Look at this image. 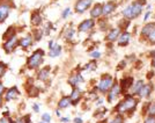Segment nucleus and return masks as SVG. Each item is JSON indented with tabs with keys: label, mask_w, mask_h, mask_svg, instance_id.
<instances>
[{
	"label": "nucleus",
	"mask_w": 155,
	"mask_h": 123,
	"mask_svg": "<svg viewBox=\"0 0 155 123\" xmlns=\"http://www.w3.org/2000/svg\"><path fill=\"white\" fill-rule=\"evenodd\" d=\"M141 10H142V2L141 1H134L131 6L126 7L123 12V14L126 18L132 19V18H137L141 13Z\"/></svg>",
	"instance_id": "nucleus-1"
},
{
	"label": "nucleus",
	"mask_w": 155,
	"mask_h": 123,
	"mask_svg": "<svg viewBox=\"0 0 155 123\" xmlns=\"http://www.w3.org/2000/svg\"><path fill=\"white\" fill-rule=\"evenodd\" d=\"M43 55H44V51L43 50H37V51H35L31 57H30L29 59H28V66L30 69H35V67H37L42 63V60H43Z\"/></svg>",
	"instance_id": "nucleus-2"
},
{
	"label": "nucleus",
	"mask_w": 155,
	"mask_h": 123,
	"mask_svg": "<svg viewBox=\"0 0 155 123\" xmlns=\"http://www.w3.org/2000/svg\"><path fill=\"white\" fill-rule=\"evenodd\" d=\"M137 106V100L136 99H132V98H127L125 101H123L122 104L117 107V110L118 112H128L131 109H133Z\"/></svg>",
	"instance_id": "nucleus-3"
},
{
	"label": "nucleus",
	"mask_w": 155,
	"mask_h": 123,
	"mask_svg": "<svg viewBox=\"0 0 155 123\" xmlns=\"http://www.w3.org/2000/svg\"><path fill=\"white\" fill-rule=\"evenodd\" d=\"M111 85H112V78L110 76H106L101 80V83H100V85H98V89H100L101 92H107Z\"/></svg>",
	"instance_id": "nucleus-4"
},
{
	"label": "nucleus",
	"mask_w": 155,
	"mask_h": 123,
	"mask_svg": "<svg viewBox=\"0 0 155 123\" xmlns=\"http://www.w3.org/2000/svg\"><path fill=\"white\" fill-rule=\"evenodd\" d=\"M92 1H93V0H79L77 2V5H75V10H77L78 13L85 12V10L90 6Z\"/></svg>",
	"instance_id": "nucleus-5"
},
{
	"label": "nucleus",
	"mask_w": 155,
	"mask_h": 123,
	"mask_svg": "<svg viewBox=\"0 0 155 123\" xmlns=\"http://www.w3.org/2000/svg\"><path fill=\"white\" fill-rule=\"evenodd\" d=\"M18 45V38L15 37V36H12V37L4 44V49L7 51V52H10V51H13V49Z\"/></svg>",
	"instance_id": "nucleus-6"
},
{
	"label": "nucleus",
	"mask_w": 155,
	"mask_h": 123,
	"mask_svg": "<svg viewBox=\"0 0 155 123\" xmlns=\"http://www.w3.org/2000/svg\"><path fill=\"white\" fill-rule=\"evenodd\" d=\"M94 21L93 20H86V21H83L80 26H79V30H81V31H87L89 29H92L94 27Z\"/></svg>",
	"instance_id": "nucleus-7"
},
{
	"label": "nucleus",
	"mask_w": 155,
	"mask_h": 123,
	"mask_svg": "<svg viewBox=\"0 0 155 123\" xmlns=\"http://www.w3.org/2000/svg\"><path fill=\"white\" fill-rule=\"evenodd\" d=\"M8 12H10V6L7 4H4V5H0V22L2 20H5L8 15Z\"/></svg>",
	"instance_id": "nucleus-8"
},
{
	"label": "nucleus",
	"mask_w": 155,
	"mask_h": 123,
	"mask_svg": "<svg viewBox=\"0 0 155 123\" xmlns=\"http://www.w3.org/2000/svg\"><path fill=\"white\" fill-rule=\"evenodd\" d=\"M115 7H116V5H115V2H112V1H110V2H108L104 5V7H103V10H102V14H104V15H108V14H110L112 10H115Z\"/></svg>",
	"instance_id": "nucleus-9"
},
{
	"label": "nucleus",
	"mask_w": 155,
	"mask_h": 123,
	"mask_svg": "<svg viewBox=\"0 0 155 123\" xmlns=\"http://www.w3.org/2000/svg\"><path fill=\"white\" fill-rule=\"evenodd\" d=\"M152 85L151 84H148V85H144L142 87H141V89H140V92H139V94L141 95V96H144V98H146V96H148L149 95V93L152 92Z\"/></svg>",
	"instance_id": "nucleus-10"
},
{
	"label": "nucleus",
	"mask_w": 155,
	"mask_h": 123,
	"mask_svg": "<svg viewBox=\"0 0 155 123\" xmlns=\"http://www.w3.org/2000/svg\"><path fill=\"white\" fill-rule=\"evenodd\" d=\"M18 94H19L18 88H16V87H13V88H10V91L7 92V94H6V100L10 101L12 99H15V98L18 96Z\"/></svg>",
	"instance_id": "nucleus-11"
},
{
	"label": "nucleus",
	"mask_w": 155,
	"mask_h": 123,
	"mask_svg": "<svg viewBox=\"0 0 155 123\" xmlns=\"http://www.w3.org/2000/svg\"><path fill=\"white\" fill-rule=\"evenodd\" d=\"M102 10H103V7L101 6V5H96L92 12H90V15L93 16V18H98L100 15H102Z\"/></svg>",
	"instance_id": "nucleus-12"
},
{
	"label": "nucleus",
	"mask_w": 155,
	"mask_h": 123,
	"mask_svg": "<svg viewBox=\"0 0 155 123\" xmlns=\"http://www.w3.org/2000/svg\"><path fill=\"white\" fill-rule=\"evenodd\" d=\"M119 92H120V88H119V86L118 85H115L112 87V89L110 91V94H109V101H112L115 98H116L117 95L119 94Z\"/></svg>",
	"instance_id": "nucleus-13"
},
{
	"label": "nucleus",
	"mask_w": 155,
	"mask_h": 123,
	"mask_svg": "<svg viewBox=\"0 0 155 123\" xmlns=\"http://www.w3.org/2000/svg\"><path fill=\"white\" fill-rule=\"evenodd\" d=\"M32 43V38L31 36H27V37H23L20 41V45L22 48H28L29 45H31Z\"/></svg>",
	"instance_id": "nucleus-14"
},
{
	"label": "nucleus",
	"mask_w": 155,
	"mask_h": 123,
	"mask_svg": "<svg viewBox=\"0 0 155 123\" xmlns=\"http://www.w3.org/2000/svg\"><path fill=\"white\" fill-rule=\"evenodd\" d=\"M60 51H61V47L60 45H55L52 49H50L49 55H50V57H57L60 55Z\"/></svg>",
	"instance_id": "nucleus-15"
},
{
	"label": "nucleus",
	"mask_w": 155,
	"mask_h": 123,
	"mask_svg": "<svg viewBox=\"0 0 155 123\" xmlns=\"http://www.w3.org/2000/svg\"><path fill=\"white\" fill-rule=\"evenodd\" d=\"M130 37H131L130 33H124V34H122V36L119 37V44H120V45H125V44H127Z\"/></svg>",
	"instance_id": "nucleus-16"
},
{
	"label": "nucleus",
	"mask_w": 155,
	"mask_h": 123,
	"mask_svg": "<svg viewBox=\"0 0 155 123\" xmlns=\"http://www.w3.org/2000/svg\"><path fill=\"white\" fill-rule=\"evenodd\" d=\"M118 35H119V29H112L110 33H109V35L107 36V40L109 41H115L117 37H118Z\"/></svg>",
	"instance_id": "nucleus-17"
},
{
	"label": "nucleus",
	"mask_w": 155,
	"mask_h": 123,
	"mask_svg": "<svg viewBox=\"0 0 155 123\" xmlns=\"http://www.w3.org/2000/svg\"><path fill=\"white\" fill-rule=\"evenodd\" d=\"M71 101L73 102V104H77L78 101H79V99H80V91L79 89H74L73 92H72V95H71Z\"/></svg>",
	"instance_id": "nucleus-18"
},
{
	"label": "nucleus",
	"mask_w": 155,
	"mask_h": 123,
	"mask_svg": "<svg viewBox=\"0 0 155 123\" xmlns=\"http://www.w3.org/2000/svg\"><path fill=\"white\" fill-rule=\"evenodd\" d=\"M82 81V77L81 76H79V75H77V76H73L69 80H68V83L71 84V85H73V86H75L78 85L79 83H81Z\"/></svg>",
	"instance_id": "nucleus-19"
},
{
	"label": "nucleus",
	"mask_w": 155,
	"mask_h": 123,
	"mask_svg": "<svg viewBox=\"0 0 155 123\" xmlns=\"http://www.w3.org/2000/svg\"><path fill=\"white\" fill-rule=\"evenodd\" d=\"M71 104V99L69 98H63L60 101H59V108H66V107H68V104Z\"/></svg>",
	"instance_id": "nucleus-20"
},
{
	"label": "nucleus",
	"mask_w": 155,
	"mask_h": 123,
	"mask_svg": "<svg viewBox=\"0 0 155 123\" xmlns=\"http://www.w3.org/2000/svg\"><path fill=\"white\" fill-rule=\"evenodd\" d=\"M41 22H42L41 15H38V14H34V15L31 16V23H32V25L38 26V25H41Z\"/></svg>",
	"instance_id": "nucleus-21"
},
{
	"label": "nucleus",
	"mask_w": 155,
	"mask_h": 123,
	"mask_svg": "<svg viewBox=\"0 0 155 123\" xmlns=\"http://www.w3.org/2000/svg\"><path fill=\"white\" fill-rule=\"evenodd\" d=\"M155 28V25L154 23H151V25H148V26H146L145 28L142 29V34L144 35H149L151 33H152V30Z\"/></svg>",
	"instance_id": "nucleus-22"
},
{
	"label": "nucleus",
	"mask_w": 155,
	"mask_h": 123,
	"mask_svg": "<svg viewBox=\"0 0 155 123\" xmlns=\"http://www.w3.org/2000/svg\"><path fill=\"white\" fill-rule=\"evenodd\" d=\"M142 86H144V83H142V80H139V81H138V83H137V84H136V86L133 87V89H132V92H133V94H136V93H139Z\"/></svg>",
	"instance_id": "nucleus-23"
},
{
	"label": "nucleus",
	"mask_w": 155,
	"mask_h": 123,
	"mask_svg": "<svg viewBox=\"0 0 155 123\" xmlns=\"http://www.w3.org/2000/svg\"><path fill=\"white\" fill-rule=\"evenodd\" d=\"M49 70H50V67H45V69H43L41 72H39V79L41 80H44L45 78H46V76L49 75Z\"/></svg>",
	"instance_id": "nucleus-24"
},
{
	"label": "nucleus",
	"mask_w": 155,
	"mask_h": 123,
	"mask_svg": "<svg viewBox=\"0 0 155 123\" xmlns=\"http://www.w3.org/2000/svg\"><path fill=\"white\" fill-rule=\"evenodd\" d=\"M131 84H133V79H132V78H127V79H125V80L123 81V87H124L125 89H127Z\"/></svg>",
	"instance_id": "nucleus-25"
},
{
	"label": "nucleus",
	"mask_w": 155,
	"mask_h": 123,
	"mask_svg": "<svg viewBox=\"0 0 155 123\" xmlns=\"http://www.w3.org/2000/svg\"><path fill=\"white\" fill-rule=\"evenodd\" d=\"M123 122H124V120H123V117L120 115H117L111 121H109V123H123Z\"/></svg>",
	"instance_id": "nucleus-26"
},
{
	"label": "nucleus",
	"mask_w": 155,
	"mask_h": 123,
	"mask_svg": "<svg viewBox=\"0 0 155 123\" xmlns=\"http://www.w3.org/2000/svg\"><path fill=\"white\" fill-rule=\"evenodd\" d=\"M73 34H74V30H73V28H69L67 30V33H66V38L71 40V38L73 37Z\"/></svg>",
	"instance_id": "nucleus-27"
},
{
	"label": "nucleus",
	"mask_w": 155,
	"mask_h": 123,
	"mask_svg": "<svg viewBox=\"0 0 155 123\" xmlns=\"http://www.w3.org/2000/svg\"><path fill=\"white\" fill-rule=\"evenodd\" d=\"M16 123H29V116H26V117H21L18 120Z\"/></svg>",
	"instance_id": "nucleus-28"
},
{
	"label": "nucleus",
	"mask_w": 155,
	"mask_h": 123,
	"mask_svg": "<svg viewBox=\"0 0 155 123\" xmlns=\"http://www.w3.org/2000/svg\"><path fill=\"white\" fill-rule=\"evenodd\" d=\"M149 41L152 42V43H155V28L152 30V33L149 34Z\"/></svg>",
	"instance_id": "nucleus-29"
},
{
	"label": "nucleus",
	"mask_w": 155,
	"mask_h": 123,
	"mask_svg": "<svg viewBox=\"0 0 155 123\" xmlns=\"http://www.w3.org/2000/svg\"><path fill=\"white\" fill-rule=\"evenodd\" d=\"M5 64L4 63H0V78L4 76V73H5Z\"/></svg>",
	"instance_id": "nucleus-30"
},
{
	"label": "nucleus",
	"mask_w": 155,
	"mask_h": 123,
	"mask_svg": "<svg viewBox=\"0 0 155 123\" xmlns=\"http://www.w3.org/2000/svg\"><path fill=\"white\" fill-rule=\"evenodd\" d=\"M42 119H43V121H44V122H50V121H51V116H50L49 114H44Z\"/></svg>",
	"instance_id": "nucleus-31"
},
{
	"label": "nucleus",
	"mask_w": 155,
	"mask_h": 123,
	"mask_svg": "<svg viewBox=\"0 0 155 123\" xmlns=\"http://www.w3.org/2000/svg\"><path fill=\"white\" fill-rule=\"evenodd\" d=\"M145 123H155V116H149V117H147V120L145 121Z\"/></svg>",
	"instance_id": "nucleus-32"
},
{
	"label": "nucleus",
	"mask_w": 155,
	"mask_h": 123,
	"mask_svg": "<svg viewBox=\"0 0 155 123\" xmlns=\"http://www.w3.org/2000/svg\"><path fill=\"white\" fill-rule=\"evenodd\" d=\"M95 67H96V63H95V62H92L87 66V70H90V71H92V70H94Z\"/></svg>",
	"instance_id": "nucleus-33"
},
{
	"label": "nucleus",
	"mask_w": 155,
	"mask_h": 123,
	"mask_svg": "<svg viewBox=\"0 0 155 123\" xmlns=\"http://www.w3.org/2000/svg\"><path fill=\"white\" fill-rule=\"evenodd\" d=\"M0 123H10V120L8 117H2V119L0 120Z\"/></svg>",
	"instance_id": "nucleus-34"
},
{
	"label": "nucleus",
	"mask_w": 155,
	"mask_h": 123,
	"mask_svg": "<svg viewBox=\"0 0 155 123\" xmlns=\"http://www.w3.org/2000/svg\"><path fill=\"white\" fill-rule=\"evenodd\" d=\"M149 113L155 114V102L153 104H151V108H149Z\"/></svg>",
	"instance_id": "nucleus-35"
},
{
	"label": "nucleus",
	"mask_w": 155,
	"mask_h": 123,
	"mask_svg": "<svg viewBox=\"0 0 155 123\" xmlns=\"http://www.w3.org/2000/svg\"><path fill=\"white\" fill-rule=\"evenodd\" d=\"M68 14H69V8H66V10H64V13H63V18H64V19L67 18Z\"/></svg>",
	"instance_id": "nucleus-36"
},
{
	"label": "nucleus",
	"mask_w": 155,
	"mask_h": 123,
	"mask_svg": "<svg viewBox=\"0 0 155 123\" xmlns=\"http://www.w3.org/2000/svg\"><path fill=\"white\" fill-rule=\"evenodd\" d=\"M92 56H93V57H96V58H98V57L101 56V54H100L98 51H94V52L92 54Z\"/></svg>",
	"instance_id": "nucleus-37"
},
{
	"label": "nucleus",
	"mask_w": 155,
	"mask_h": 123,
	"mask_svg": "<svg viewBox=\"0 0 155 123\" xmlns=\"http://www.w3.org/2000/svg\"><path fill=\"white\" fill-rule=\"evenodd\" d=\"M4 89H5L4 84H2V83H0V96H1V94H2V93H4Z\"/></svg>",
	"instance_id": "nucleus-38"
},
{
	"label": "nucleus",
	"mask_w": 155,
	"mask_h": 123,
	"mask_svg": "<svg viewBox=\"0 0 155 123\" xmlns=\"http://www.w3.org/2000/svg\"><path fill=\"white\" fill-rule=\"evenodd\" d=\"M53 47H55V42H53V41H51V42L49 43V48H50V49H52Z\"/></svg>",
	"instance_id": "nucleus-39"
},
{
	"label": "nucleus",
	"mask_w": 155,
	"mask_h": 123,
	"mask_svg": "<svg viewBox=\"0 0 155 123\" xmlns=\"http://www.w3.org/2000/svg\"><path fill=\"white\" fill-rule=\"evenodd\" d=\"M74 122L75 123H82V120H81V119H75Z\"/></svg>",
	"instance_id": "nucleus-40"
},
{
	"label": "nucleus",
	"mask_w": 155,
	"mask_h": 123,
	"mask_svg": "<svg viewBox=\"0 0 155 123\" xmlns=\"http://www.w3.org/2000/svg\"><path fill=\"white\" fill-rule=\"evenodd\" d=\"M34 110H35V112H38V106H37V104H34Z\"/></svg>",
	"instance_id": "nucleus-41"
},
{
	"label": "nucleus",
	"mask_w": 155,
	"mask_h": 123,
	"mask_svg": "<svg viewBox=\"0 0 155 123\" xmlns=\"http://www.w3.org/2000/svg\"><path fill=\"white\" fill-rule=\"evenodd\" d=\"M148 16H149V13H147V14H146V15H145V20L148 19Z\"/></svg>",
	"instance_id": "nucleus-42"
},
{
	"label": "nucleus",
	"mask_w": 155,
	"mask_h": 123,
	"mask_svg": "<svg viewBox=\"0 0 155 123\" xmlns=\"http://www.w3.org/2000/svg\"><path fill=\"white\" fill-rule=\"evenodd\" d=\"M68 121H69L68 119H63V122H68Z\"/></svg>",
	"instance_id": "nucleus-43"
},
{
	"label": "nucleus",
	"mask_w": 155,
	"mask_h": 123,
	"mask_svg": "<svg viewBox=\"0 0 155 123\" xmlns=\"http://www.w3.org/2000/svg\"><path fill=\"white\" fill-rule=\"evenodd\" d=\"M153 65L155 66V58H154V62H153Z\"/></svg>",
	"instance_id": "nucleus-44"
},
{
	"label": "nucleus",
	"mask_w": 155,
	"mask_h": 123,
	"mask_svg": "<svg viewBox=\"0 0 155 123\" xmlns=\"http://www.w3.org/2000/svg\"><path fill=\"white\" fill-rule=\"evenodd\" d=\"M0 104H1V98H0Z\"/></svg>",
	"instance_id": "nucleus-45"
}]
</instances>
